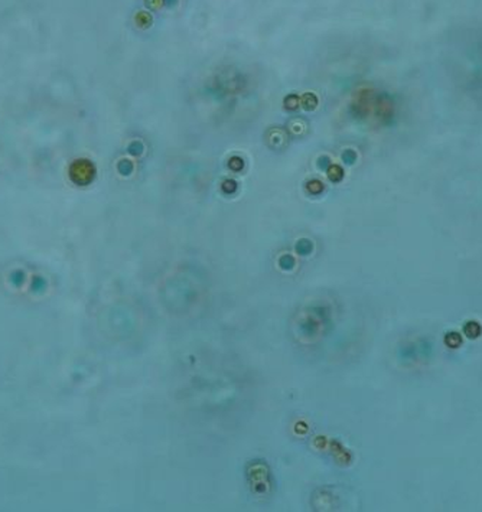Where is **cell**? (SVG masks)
Here are the masks:
<instances>
[{"instance_id": "obj_1", "label": "cell", "mask_w": 482, "mask_h": 512, "mask_svg": "<svg viewBox=\"0 0 482 512\" xmlns=\"http://www.w3.org/2000/svg\"><path fill=\"white\" fill-rule=\"evenodd\" d=\"M134 22H136V25L139 26L140 29H146V28L152 26V14L149 12H143V10L138 12V14L134 16Z\"/></svg>"}, {"instance_id": "obj_2", "label": "cell", "mask_w": 482, "mask_h": 512, "mask_svg": "<svg viewBox=\"0 0 482 512\" xmlns=\"http://www.w3.org/2000/svg\"><path fill=\"white\" fill-rule=\"evenodd\" d=\"M482 328L478 322H466V325L464 326V334L468 338H478L481 335Z\"/></svg>"}, {"instance_id": "obj_3", "label": "cell", "mask_w": 482, "mask_h": 512, "mask_svg": "<svg viewBox=\"0 0 482 512\" xmlns=\"http://www.w3.org/2000/svg\"><path fill=\"white\" fill-rule=\"evenodd\" d=\"M300 104H302V107H304V110H308V112H309V110H314L318 106L316 96L312 94V92L304 94V97L300 98Z\"/></svg>"}, {"instance_id": "obj_4", "label": "cell", "mask_w": 482, "mask_h": 512, "mask_svg": "<svg viewBox=\"0 0 482 512\" xmlns=\"http://www.w3.org/2000/svg\"><path fill=\"white\" fill-rule=\"evenodd\" d=\"M326 174H328L330 180H332V182H340V180H342L344 170L342 168L338 166V164H330V168H328V170H326Z\"/></svg>"}, {"instance_id": "obj_5", "label": "cell", "mask_w": 482, "mask_h": 512, "mask_svg": "<svg viewBox=\"0 0 482 512\" xmlns=\"http://www.w3.org/2000/svg\"><path fill=\"white\" fill-rule=\"evenodd\" d=\"M306 189H308V192H310L314 195H318V194H320L324 190V184L319 179H310V180L306 182Z\"/></svg>"}, {"instance_id": "obj_6", "label": "cell", "mask_w": 482, "mask_h": 512, "mask_svg": "<svg viewBox=\"0 0 482 512\" xmlns=\"http://www.w3.org/2000/svg\"><path fill=\"white\" fill-rule=\"evenodd\" d=\"M444 344H446L448 346H450V348H458V346H460V344H462L460 335L456 334V332L448 334V335L444 336Z\"/></svg>"}, {"instance_id": "obj_7", "label": "cell", "mask_w": 482, "mask_h": 512, "mask_svg": "<svg viewBox=\"0 0 482 512\" xmlns=\"http://www.w3.org/2000/svg\"><path fill=\"white\" fill-rule=\"evenodd\" d=\"M312 248H314V246H312V242H310L309 240H300V241H298V244H296V251H298L300 256H308V254L312 251Z\"/></svg>"}, {"instance_id": "obj_8", "label": "cell", "mask_w": 482, "mask_h": 512, "mask_svg": "<svg viewBox=\"0 0 482 512\" xmlns=\"http://www.w3.org/2000/svg\"><path fill=\"white\" fill-rule=\"evenodd\" d=\"M299 104H300V98L298 94H290L284 98V106L288 110H296L299 107Z\"/></svg>"}, {"instance_id": "obj_9", "label": "cell", "mask_w": 482, "mask_h": 512, "mask_svg": "<svg viewBox=\"0 0 482 512\" xmlns=\"http://www.w3.org/2000/svg\"><path fill=\"white\" fill-rule=\"evenodd\" d=\"M228 168L231 170H234V172H240L241 169L244 168V160H242V158H240V156H232V158H230Z\"/></svg>"}, {"instance_id": "obj_10", "label": "cell", "mask_w": 482, "mask_h": 512, "mask_svg": "<svg viewBox=\"0 0 482 512\" xmlns=\"http://www.w3.org/2000/svg\"><path fill=\"white\" fill-rule=\"evenodd\" d=\"M221 189L226 194H234L237 190V182L234 179H226L221 185Z\"/></svg>"}, {"instance_id": "obj_11", "label": "cell", "mask_w": 482, "mask_h": 512, "mask_svg": "<svg viewBox=\"0 0 482 512\" xmlns=\"http://www.w3.org/2000/svg\"><path fill=\"white\" fill-rule=\"evenodd\" d=\"M127 150H128V153L133 154V156H140V154L143 153L144 148H143L142 142H132V143L128 144Z\"/></svg>"}, {"instance_id": "obj_12", "label": "cell", "mask_w": 482, "mask_h": 512, "mask_svg": "<svg viewBox=\"0 0 482 512\" xmlns=\"http://www.w3.org/2000/svg\"><path fill=\"white\" fill-rule=\"evenodd\" d=\"M118 170H120L122 175H130L132 170H133V163L130 162V160H127V159H123L122 162L118 163Z\"/></svg>"}, {"instance_id": "obj_13", "label": "cell", "mask_w": 482, "mask_h": 512, "mask_svg": "<svg viewBox=\"0 0 482 512\" xmlns=\"http://www.w3.org/2000/svg\"><path fill=\"white\" fill-rule=\"evenodd\" d=\"M280 266H282V268H284V270H290L293 266H294V260H293L292 256H283V257L280 258Z\"/></svg>"}, {"instance_id": "obj_14", "label": "cell", "mask_w": 482, "mask_h": 512, "mask_svg": "<svg viewBox=\"0 0 482 512\" xmlns=\"http://www.w3.org/2000/svg\"><path fill=\"white\" fill-rule=\"evenodd\" d=\"M342 160L346 164H352L356 160V154L354 150H345L342 153Z\"/></svg>"}, {"instance_id": "obj_15", "label": "cell", "mask_w": 482, "mask_h": 512, "mask_svg": "<svg viewBox=\"0 0 482 512\" xmlns=\"http://www.w3.org/2000/svg\"><path fill=\"white\" fill-rule=\"evenodd\" d=\"M144 3L150 10H159L162 6H165V0H144Z\"/></svg>"}, {"instance_id": "obj_16", "label": "cell", "mask_w": 482, "mask_h": 512, "mask_svg": "<svg viewBox=\"0 0 482 512\" xmlns=\"http://www.w3.org/2000/svg\"><path fill=\"white\" fill-rule=\"evenodd\" d=\"M330 164H332V162H330V156H320L318 159V168L320 170H328V168H330Z\"/></svg>"}, {"instance_id": "obj_17", "label": "cell", "mask_w": 482, "mask_h": 512, "mask_svg": "<svg viewBox=\"0 0 482 512\" xmlns=\"http://www.w3.org/2000/svg\"><path fill=\"white\" fill-rule=\"evenodd\" d=\"M176 2H178V0H165V6H168V8H172V6H175V4H176Z\"/></svg>"}]
</instances>
